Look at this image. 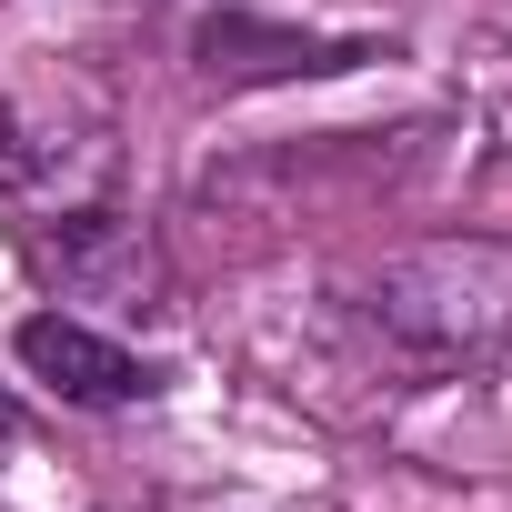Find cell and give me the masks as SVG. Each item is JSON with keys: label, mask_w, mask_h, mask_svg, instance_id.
<instances>
[{"label": "cell", "mask_w": 512, "mask_h": 512, "mask_svg": "<svg viewBox=\"0 0 512 512\" xmlns=\"http://www.w3.org/2000/svg\"><path fill=\"white\" fill-rule=\"evenodd\" d=\"M352 322L362 342L412 372V382H442V372H472L512 342V241L492 231H442V241H412L392 262H372L352 282Z\"/></svg>", "instance_id": "cell-1"}, {"label": "cell", "mask_w": 512, "mask_h": 512, "mask_svg": "<svg viewBox=\"0 0 512 512\" xmlns=\"http://www.w3.org/2000/svg\"><path fill=\"white\" fill-rule=\"evenodd\" d=\"M0 191L31 221L41 211H91L121 191V121L91 81H31L0 91Z\"/></svg>", "instance_id": "cell-2"}, {"label": "cell", "mask_w": 512, "mask_h": 512, "mask_svg": "<svg viewBox=\"0 0 512 512\" xmlns=\"http://www.w3.org/2000/svg\"><path fill=\"white\" fill-rule=\"evenodd\" d=\"M11 352H21V372L31 382H51L61 402H81V412H121V402H141L151 392V362L141 352H121L111 332H91L81 312H31L21 332H11Z\"/></svg>", "instance_id": "cell-4"}, {"label": "cell", "mask_w": 512, "mask_h": 512, "mask_svg": "<svg viewBox=\"0 0 512 512\" xmlns=\"http://www.w3.org/2000/svg\"><path fill=\"white\" fill-rule=\"evenodd\" d=\"M21 262H31L61 302H101V312H121V322L161 312V251H151V231H141L131 211H111V201L21 221Z\"/></svg>", "instance_id": "cell-3"}, {"label": "cell", "mask_w": 512, "mask_h": 512, "mask_svg": "<svg viewBox=\"0 0 512 512\" xmlns=\"http://www.w3.org/2000/svg\"><path fill=\"white\" fill-rule=\"evenodd\" d=\"M191 61H201V81H221V91H251V81L352 71V61H362V41H312V31H262L251 11H211V21L191 31Z\"/></svg>", "instance_id": "cell-5"}]
</instances>
